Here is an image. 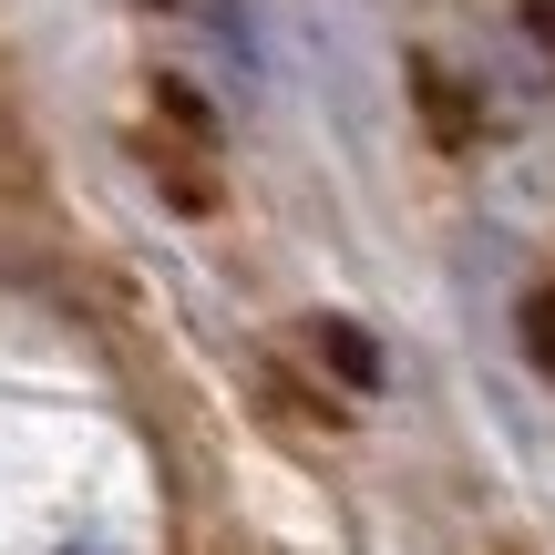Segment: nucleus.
Instances as JSON below:
<instances>
[{"mask_svg": "<svg viewBox=\"0 0 555 555\" xmlns=\"http://www.w3.org/2000/svg\"><path fill=\"white\" fill-rule=\"evenodd\" d=\"M525 350H535L545 380H555V298H535V309H525Z\"/></svg>", "mask_w": 555, "mask_h": 555, "instance_id": "obj_1", "label": "nucleus"}]
</instances>
